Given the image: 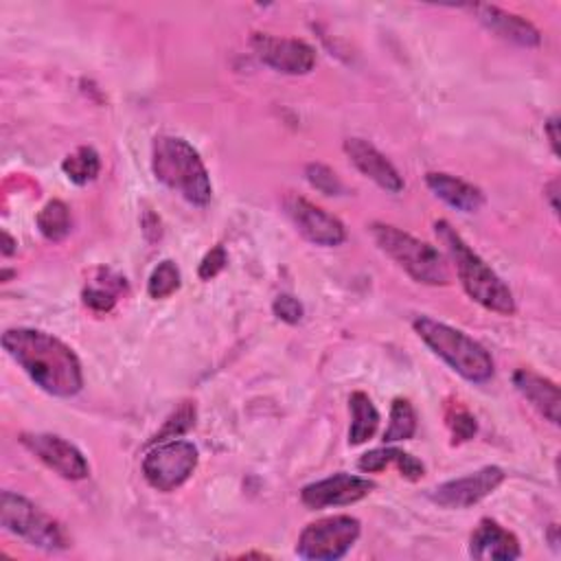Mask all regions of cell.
<instances>
[{
    "label": "cell",
    "mask_w": 561,
    "mask_h": 561,
    "mask_svg": "<svg viewBox=\"0 0 561 561\" xmlns=\"http://www.w3.org/2000/svg\"><path fill=\"white\" fill-rule=\"evenodd\" d=\"M469 554L478 561H513L522 557V548L513 533L484 517L469 537Z\"/></svg>",
    "instance_id": "cell-15"
},
{
    "label": "cell",
    "mask_w": 561,
    "mask_h": 561,
    "mask_svg": "<svg viewBox=\"0 0 561 561\" xmlns=\"http://www.w3.org/2000/svg\"><path fill=\"white\" fill-rule=\"evenodd\" d=\"M388 465H397L399 473L408 480H419L425 473V467L421 460H416L412 454L397 449V447H379V449H370L366 454H362V458L357 460V467L362 471L375 473L386 469Z\"/></svg>",
    "instance_id": "cell-19"
},
{
    "label": "cell",
    "mask_w": 561,
    "mask_h": 561,
    "mask_svg": "<svg viewBox=\"0 0 561 561\" xmlns=\"http://www.w3.org/2000/svg\"><path fill=\"white\" fill-rule=\"evenodd\" d=\"M502 482H504V471L495 465H489L465 478H456L438 484L430 493V497L443 508H469L480 500H484L486 495H491Z\"/></svg>",
    "instance_id": "cell-11"
},
{
    "label": "cell",
    "mask_w": 561,
    "mask_h": 561,
    "mask_svg": "<svg viewBox=\"0 0 561 561\" xmlns=\"http://www.w3.org/2000/svg\"><path fill=\"white\" fill-rule=\"evenodd\" d=\"M35 224L48 241H61L70 232V210L61 199H50L37 213Z\"/></svg>",
    "instance_id": "cell-21"
},
{
    "label": "cell",
    "mask_w": 561,
    "mask_h": 561,
    "mask_svg": "<svg viewBox=\"0 0 561 561\" xmlns=\"http://www.w3.org/2000/svg\"><path fill=\"white\" fill-rule=\"evenodd\" d=\"M197 467V447L188 440L171 438L156 443L142 458V476L156 491L169 493L182 486Z\"/></svg>",
    "instance_id": "cell-8"
},
{
    "label": "cell",
    "mask_w": 561,
    "mask_h": 561,
    "mask_svg": "<svg viewBox=\"0 0 561 561\" xmlns=\"http://www.w3.org/2000/svg\"><path fill=\"white\" fill-rule=\"evenodd\" d=\"M272 311H274L276 318H280L283 322H289V324L300 322V318H302V313H305L300 300L294 298L291 294H280V296H276L274 302H272Z\"/></svg>",
    "instance_id": "cell-28"
},
{
    "label": "cell",
    "mask_w": 561,
    "mask_h": 561,
    "mask_svg": "<svg viewBox=\"0 0 561 561\" xmlns=\"http://www.w3.org/2000/svg\"><path fill=\"white\" fill-rule=\"evenodd\" d=\"M370 234L379 250L386 252L405 274H410L412 280L423 285L449 283L451 274L445 256L427 241H421L390 224H373Z\"/></svg>",
    "instance_id": "cell-5"
},
{
    "label": "cell",
    "mask_w": 561,
    "mask_h": 561,
    "mask_svg": "<svg viewBox=\"0 0 561 561\" xmlns=\"http://www.w3.org/2000/svg\"><path fill=\"white\" fill-rule=\"evenodd\" d=\"M469 9L491 33L500 35L502 39H508V42L526 46V48L537 46L541 42L539 31L528 20H524L515 13H508V11L491 7V4H476Z\"/></svg>",
    "instance_id": "cell-16"
},
{
    "label": "cell",
    "mask_w": 561,
    "mask_h": 561,
    "mask_svg": "<svg viewBox=\"0 0 561 561\" xmlns=\"http://www.w3.org/2000/svg\"><path fill=\"white\" fill-rule=\"evenodd\" d=\"M61 169H64V173L68 175L70 182L83 186V184L92 182L99 175L101 160H99V153L92 147H79L75 153L64 158Z\"/></svg>",
    "instance_id": "cell-22"
},
{
    "label": "cell",
    "mask_w": 561,
    "mask_h": 561,
    "mask_svg": "<svg viewBox=\"0 0 561 561\" xmlns=\"http://www.w3.org/2000/svg\"><path fill=\"white\" fill-rule=\"evenodd\" d=\"M285 210L291 217L298 232L316 245L331 248V245H340L346 239L344 224L305 197L287 195Z\"/></svg>",
    "instance_id": "cell-12"
},
{
    "label": "cell",
    "mask_w": 561,
    "mask_h": 561,
    "mask_svg": "<svg viewBox=\"0 0 561 561\" xmlns=\"http://www.w3.org/2000/svg\"><path fill=\"white\" fill-rule=\"evenodd\" d=\"M250 44L254 55L278 72L307 75L316 66V50L302 39L254 33Z\"/></svg>",
    "instance_id": "cell-9"
},
{
    "label": "cell",
    "mask_w": 561,
    "mask_h": 561,
    "mask_svg": "<svg viewBox=\"0 0 561 561\" xmlns=\"http://www.w3.org/2000/svg\"><path fill=\"white\" fill-rule=\"evenodd\" d=\"M425 182L436 197H440L445 204H449L451 208H456L460 213H476L484 204V195L478 186H473L460 178H454L449 173L430 171L425 175Z\"/></svg>",
    "instance_id": "cell-18"
},
{
    "label": "cell",
    "mask_w": 561,
    "mask_h": 561,
    "mask_svg": "<svg viewBox=\"0 0 561 561\" xmlns=\"http://www.w3.org/2000/svg\"><path fill=\"white\" fill-rule=\"evenodd\" d=\"M2 239H4V245H2V254L4 256H9V254H13V250H15V241H13V237L4 230L2 232Z\"/></svg>",
    "instance_id": "cell-33"
},
{
    "label": "cell",
    "mask_w": 561,
    "mask_h": 561,
    "mask_svg": "<svg viewBox=\"0 0 561 561\" xmlns=\"http://www.w3.org/2000/svg\"><path fill=\"white\" fill-rule=\"evenodd\" d=\"M543 131L550 140V147H552V153H559V116L552 114L546 123H543Z\"/></svg>",
    "instance_id": "cell-31"
},
{
    "label": "cell",
    "mask_w": 561,
    "mask_h": 561,
    "mask_svg": "<svg viewBox=\"0 0 561 561\" xmlns=\"http://www.w3.org/2000/svg\"><path fill=\"white\" fill-rule=\"evenodd\" d=\"M20 443L66 480H83L90 476L85 456L57 434H22Z\"/></svg>",
    "instance_id": "cell-10"
},
{
    "label": "cell",
    "mask_w": 561,
    "mask_h": 561,
    "mask_svg": "<svg viewBox=\"0 0 561 561\" xmlns=\"http://www.w3.org/2000/svg\"><path fill=\"white\" fill-rule=\"evenodd\" d=\"M178 287H180V270H178V265L171 259L160 261L153 267V272H151V276L147 280V294L151 298L160 300V298H167L173 291H178Z\"/></svg>",
    "instance_id": "cell-25"
},
{
    "label": "cell",
    "mask_w": 561,
    "mask_h": 561,
    "mask_svg": "<svg viewBox=\"0 0 561 561\" xmlns=\"http://www.w3.org/2000/svg\"><path fill=\"white\" fill-rule=\"evenodd\" d=\"M447 427L451 430V436H454V443H465V440H471L476 436V419L462 410V408H451L449 414H447Z\"/></svg>",
    "instance_id": "cell-27"
},
{
    "label": "cell",
    "mask_w": 561,
    "mask_h": 561,
    "mask_svg": "<svg viewBox=\"0 0 561 561\" xmlns=\"http://www.w3.org/2000/svg\"><path fill=\"white\" fill-rule=\"evenodd\" d=\"M348 408L353 414L351 427H348V445H362L377 432L379 425V412L368 394L353 392L348 397Z\"/></svg>",
    "instance_id": "cell-20"
},
{
    "label": "cell",
    "mask_w": 561,
    "mask_h": 561,
    "mask_svg": "<svg viewBox=\"0 0 561 561\" xmlns=\"http://www.w3.org/2000/svg\"><path fill=\"white\" fill-rule=\"evenodd\" d=\"M305 175H307L309 184H311L313 188H318L320 193H324V195H340V193L344 191V186H342L340 178L335 175V171H331V169L324 167V164H318V162L307 164Z\"/></svg>",
    "instance_id": "cell-26"
},
{
    "label": "cell",
    "mask_w": 561,
    "mask_h": 561,
    "mask_svg": "<svg viewBox=\"0 0 561 561\" xmlns=\"http://www.w3.org/2000/svg\"><path fill=\"white\" fill-rule=\"evenodd\" d=\"M412 327L416 335L467 381L486 383L493 377V359L486 348L460 329L430 316L414 318Z\"/></svg>",
    "instance_id": "cell-4"
},
{
    "label": "cell",
    "mask_w": 561,
    "mask_h": 561,
    "mask_svg": "<svg viewBox=\"0 0 561 561\" xmlns=\"http://www.w3.org/2000/svg\"><path fill=\"white\" fill-rule=\"evenodd\" d=\"M513 383L517 392L541 414L546 416L552 425L559 423V408H561V397L559 388L554 381L548 377L537 375L530 368H519L513 375Z\"/></svg>",
    "instance_id": "cell-17"
},
{
    "label": "cell",
    "mask_w": 561,
    "mask_h": 561,
    "mask_svg": "<svg viewBox=\"0 0 561 561\" xmlns=\"http://www.w3.org/2000/svg\"><path fill=\"white\" fill-rule=\"evenodd\" d=\"M434 230H436V237L447 248L456 265L458 278L465 291L469 294V298H473L478 305H482L489 311H495L502 316L515 313V298L506 287V283L465 243V239L456 232V228H451L449 221L438 219L434 221Z\"/></svg>",
    "instance_id": "cell-2"
},
{
    "label": "cell",
    "mask_w": 561,
    "mask_h": 561,
    "mask_svg": "<svg viewBox=\"0 0 561 561\" xmlns=\"http://www.w3.org/2000/svg\"><path fill=\"white\" fill-rule=\"evenodd\" d=\"M83 302L94 311H110L116 302L112 291H105L101 287H88L83 289Z\"/></svg>",
    "instance_id": "cell-30"
},
{
    "label": "cell",
    "mask_w": 561,
    "mask_h": 561,
    "mask_svg": "<svg viewBox=\"0 0 561 561\" xmlns=\"http://www.w3.org/2000/svg\"><path fill=\"white\" fill-rule=\"evenodd\" d=\"M0 524L4 530L26 539L28 543L44 550H64L68 548V537L59 522L48 513L35 506L31 500L2 491L0 495Z\"/></svg>",
    "instance_id": "cell-6"
},
{
    "label": "cell",
    "mask_w": 561,
    "mask_h": 561,
    "mask_svg": "<svg viewBox=\"0 0 561 561\" xmlns=\"http://www.w3.org/2000/svg\"><path fill=\"white\" fill-rule=\"evenodd\" d=\"M344 151L348 160L357 167V171L366 178H370L377 186H381L388 193H399L403 188V178L394 169V164L368 140L364 138H346Z\"/></svg>",
    "instance_id": "cell-14"
},
{
    "label": "cell",
    "mask_w": 561,
    "mask_h": 561,
    "mask_svg": "<svg viewBox=\"0 0 561 561\" xmlns=\"http://www.w3.org/2000/svg\"><path fill=\"white\" fill-rule=\"evenodd\" d=\"M373 489H375L373 480L340 471V473H333L324 480L307 484L300 491V502L311 511L327 508V506H346V504L359 502Z\"/></svg>",
    "instance_id": "cell-13"
},
{
    "label": "cell",
    "mask_w": 561,
    "mask_h": 561,
    "mask_svg": "<svg viewBox=\"0 0 561 561\" xmlns=\"http://www.w3.org/2000/svg\"><path fill=\"white\" fill-rule=\"evenodd\" d=\"M195 403L193 401H182L164 421V425L153 434V438L149 440V445L162 443V440H171V438H180L182 434H186L193 425H195Z\"/></svg>",
    "instance_id": "cell-24"
},
{
    "label": "cell",
    "mask_w": 561,
    "mask_h": 561,
    "mask_svg": "<svg viewBox=\"0 0 561 561\" xmlns=\"http://www.w3.org/2000/svg\"><path fill=\"white\" fill-rule=\"evenodd\" d=\"M226 263H228L226 250H224L221 245H215V248L208 250L206 256L202 259L197 274H199L202 280H210V278H215V276L226 267Z\"/></svg>",
    "instance_id": "cell-29"
},
{
    "label": "cell",
    "mask_w": 561,
    "mask_h": 561,
    "mask_svg": "<svg viewBox=\"0 0 561 561\" xmlns=\"http://www.w3.org/2000/svg\"><path fill=\"white\" fill-rule=\"evenodd\" d=\"M416 432V412L408 399H394L390 405V423L383 432V443L408 440Z\"/></svg>",
    "instance_id": "cell-23"
},
{
    "label": "cell",
    "mask_w": 561,
    "mask_h": 561,
    "mask_svg": "<svg viewBox=\"0 0 561 561\" xmlns=\"http://www.w3.org/2000/svg\"><path fill=\"white\" fill-rule=\"evenodd\" d=\"M151 169L158 182L195 206H206L213 184L199 153L180 136H158L151 147Z\"/></svg>",
    "instance_id": "cell-3"
},
{
    "label": "cell",
    "mask_w": 561,
    "mask_h": 561,
    "mask_svg": "<svg viewBox=\"0 0 561 561\" xmlns=\"http://www.w3.org/2000/svg\"><path fill=\"white\" fill-rule=\"evenodd\" d=\"M2 348L31 377V381L53 397H72L83 386L77 353L59 337L39 329H7Z\"/></svg>",
    "instance_id": "cell-1"
},
{
    "label": "cell",
    "mask_w": 561,
    "mask_h": 561,
    "mask_svg": "<svg viewBox=\"0 0 561 561\" xmlns=\"http://www.w3.org/2000/svg\"><path fill=\"white\" fill-rule=\"evenodd\" d=\"M359 519L351 515H331L305 526L298 537L296 554L309 561L342 559L359 537Z\"/></svg>",
    "instance_id": "cell-7"
},
{
    "label": "cell",
    "mask_w": 561,
    "mask_h": 561,
    "mask_svg": "<svg viewBox=\"0 0 561 561\" xmlns=\"http://www.w3.org/2000/svg\"><path fill=\"white\" fill-rule=\"evenodd\" d=\"M548 199H550V210L557 215L559 213V204H557V195H559V182L552 180L548 186H546V193H543Z\"/></svg>",
    "instance_id": "cell-32"
}]
</instances>
